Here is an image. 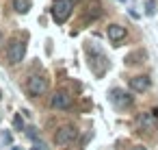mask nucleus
<instances>
[{"label":"nucleus","mask_w":158,"mask_h":150,"mask_svg":"<svg viewBox=\"0 0 158 150\" xmlns=\"http://www.w3.org/2000/svg\"><path fill=\"white\" fill-rule=\"evenodd\" d=\"M149 76H145V74H139V76H132L130 78V89L132 91H136V94H143V91H147L149 89Z\"/></svg>","instance_id":"obj_9"},{"label":"nucleus","mask_w":158,"mask_h":150,"mask_svg":"<svg viewBox=\"0 0 158 150\" xmlns=\"http://www.w3.org/2000/svg\"><path fill=\"white\" fill-rule=\"evenodd\" d=\"M121 2H123V0H121Z\"/></svg>","instance_id":"obj_19"},{"label":"nucleus","mask_w":158,"mask_h":150,"mask_svg":"<svg viewBox=\"0 0 158 150\" xmlns=\"http://www.w3.org/2000/svg\"><path fill=\"white\" fill-rule=\"evenodd\" d=\"M50 11H52V20L56 24H65L74 11V0H54Z\"/></svg>","instance_id":"obj_1"},{"label":"nucleus","mask_w":158,"mask_h":150,"mask_svg":"<svg viewBox=\"0 0 158 150\" xmlns=\"http://www.w3.org/2000/svg\"><path fill=\"white\" fill-rule=\"evenodd\" d=\"M145 13H147V15H154V13H156V2H154V0H147V9H145Z\"/></svg>","instance_id":"obj_14"},{"label":"nucleus","mask_w":158,"mask_h":150,"mask_svg":"<svg viewBox=\"0 0 158 150\" xmlns=\"http://www.w3.org/2000/svg\"><path fill=\"white\" fill-rule=\"evenodd\" d=\"M106 35H108V39L113 42V44H119V42H123L126 39V26H121V24H108V29H106Z\"/></svg>","instance_id":"obj_8"},{"label":"nucleus","mask_w":158,"mask_h":150,"mask_svg":"<svg viewBox=\"0 0 158 150\" xmlns=\"http://www.w3.org/2000/svg\"><path fill=\"white\" fill-rule=\"evenodd\" d=\"M26 130H28V137H31L33 141H37L39 148H41V141H39V135H37V128H26Z\"/></svg>","instance_id":"obj_13"},{"label":"nucleus","mask_w":158,"mask_h":150,"mask_svg":"<svg viewBox=\"0 0 158 150\" xmlns=\"http://www.w3.org/2000/svg\"><path fill=\"white\" fill-rule=\"evenodd\" d=\"M50 104H52L54 109H59V111H65V109L72 107V96H69L67 91L59 89V91H54V96L50 98Z\"/></svg>","instance_id":"obj_7"},{"label":"nucleus","mask_w":158,"mask_h":150,"mask_svg":"<svg viewBox=\"0 0 158 150\" xmlns=\"http://www.w3.org/2000/svg\"><path fill=\"white\" fill-rule=\"evenodd\" d=\"M11 141H13V137H11V130H2V133H0V143L9 146Z\"/></svg>","instance_id":"obj_12"},{"label":"nucleus","mask_w":158,"mask_h":150,"mask_svg":"<svg viewBox=\"0 0 158 150\" xmlns=\"http://www.w3.org/2000/svg\"><path fill=\"white\" fill-rule=\"evenodd\" d=\"M31 150H41V148H39V146H35V148H31Z\"/></svg>","instance_id":"obj_17"},{"label":"nucleus","mask_w":158,"mask_h":150,"mask_svg":"<svg viewBox=\"0 0 158 150\" xmlns=\"http://www.w3.org/2000/svg\"><path fill=\"white\" fill-rule=\"evenodd\" d=\"M136 126L145 133H156L158 130V117H154V113H149V111H143L136 115Z\"/></svg>","instance_id":"obj_5"},{"label":"nucleus","mask_w":158,"mask_h":150,"mask_svg":"<svg viewBox=\"0 0 158 150\" xmlns=\"http://www.w3.org/2000/svg\"><path fill=\"white\" fill-rule=\"evenodd\" d=\"M13 9L18 11V13H28V9H31V0H13Z\"/></svg>","instance_id":"obj_11"},{"label":"nucleus","mask_w":158,"mask_h":150,"mask_svg":"<svg viewBox=\"0 0 158 150\" xmlns=\"http://www.w3.org/2000/svg\"><path fill=\"white\" fill-rule=\"evenodd\" d=\"M48 78L46 76H41V74H35V76H31L28 78V85H26V89H28V94L31 96H44L46 91H48Z\"/></svg>","instance_id":"obj_4"},{"label":"nucleus","mask_w":158,"mask_h":150,"mask_svg":"<svg viewBox=\"0 0 158 150\" xmlns=\"http://www.w3.org/2000/svg\"><path fill=\"white\" fill-rule=\"evenodd\" d=\"M102 15V9H100V2L98 0H91L87 11H85V20H93V18H100Z\"/></svg>","instance_id":"obj_10"},{"label":"nucleus","mask_w":158,"mask_h":150,"mask_svg":"<svg viewBox=\"0 0 158 150\" xmlns=\"http://www.w3.org/2000/svg\"><path fill=\"white\" fill-rule=\"evenodd\" d=\"M24 55H26V44L24 42H11L9 48H7V59L11 65H18L24 61Z\"/></svg>","instance_id":"obj_3"},{"label":"nucleus","mask_w":158,"mask_h":150,"mask_svg":"<svg viewBox=\"0 0 158 150\" xmlns=\"http://www.w3.org/2000/svg\"><path fill=\"white\" fill-rule=\"evenodd\" d=\"M13 126H15L18 130H24V122H22V115H15V117H13Z\"/></svg>","instance_id":"obj_15"},{"label":"nucleus","mask_w":158,"mask_h":150,"mask_svg":"<svg viewBox=\"0 0 158 150\" xmlns=\"http://www.w3.org/2000/svg\"><path fill=\"white\" fill-rule=\"evenodd\" d=\"M130 150H147V148H145V146H141V143H136V146H132Z\"/></svg>","instance_id":"obj_16"},{"label":"nucleus","mask_w":158,"mask_h":150,"mask_svg":"<svg viewBox=\"0 0 158 150\" xmlns=\"http://www.w3.org/2000/svg\"><path fill=\"white\" fill-rule=\"evenodd\" d=\"M78 139V128L74 124H65V126H59V130L54 133V143L65 148V146H72L74 141Z\"/></svg>","instance_id":"obj_2"},{"label":"nucleus","mask_w":158,"mask_h":150,"mask_svg":"<svg viewBox=\"0 0 158 150\" xmlns=\"http://www.w3.org/2000/svg\"><path fill=\"white\" fill-rule=\"evenodd\" d=\"M110 102L117 107V109H128V107H132V96L128 94V91H123V89H113L110 91Z\"/></svg>","instance_id":"obj_6"},{"label":"nucleus","mask_w":158,"mask_h":150,"mask_svg":"<svg viewBox=\"0 0 158 150\" xmlns=\"http://www.w3.org/2000/svg\"><path fill=\"white\" fill-rule=\"evenodd\" d=\"M11 150H20V148H18V146H13V148H11Z\"/></svg>","instance_id":"obj_18"}]
</instances>
